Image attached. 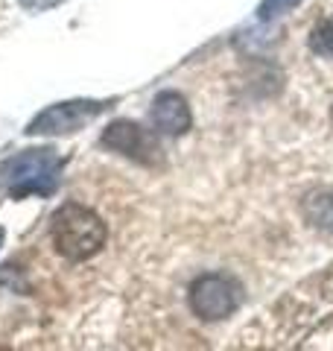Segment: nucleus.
Here are the masks:
<instances>
[{"label": "nucleus", "instance_id": "1a4fd4ad", "mask_svg": "<svg viewBox=\"0 0 333 351\" xmlns=\"http://www.w3.org/2000/svg\"><path fill=\"white\" fill-rule=\"evenodd\" d=\"M301 0H263V3L258 6V18L260 21H275V18H281L286 15L290 9H295Z\"/></svg>", "mask_w": 333, "mask_h": 351}, {"label": "nucleus", "instance_id": "f257e3e1", "mask_svg": "<svg viewBox=\"0 0 333 351\" xmlns=\"http://www.w3.org/2000/svg\"><path fill=\"white\" fill-rule=\"evenodd\" d=\"M62 179V156L53 147L24 149L0 164V191L12 199L53 196Z\"/></svg>", "mask_w": 333, "mask_h": 351}, {"label": "nucleus", "instance_id": "9b49d317", "mask_svg": "<svg viewBox=\"0 0 333 351\" xmlns=\"http://www.w3.org/2000/svg\"><path fill=\"white\" fill-rule=\"evenodd\" d=\"M0 246H3V232H0Z\"/></svg>", "mask_w": 333, "mask_h": 351}, {"label": "nucleus", "instance_id": "0eeeda50", "mask_svg": "<svg viewBox=\"0 0 333 351\" xmlns=\"http://www.w3.org/2000/svg\"><path fill=\"white\" fill-rule=\"evenodd\" d=\"M301 211L307 217V223H313L321 232L333 234V188H321L304 196Z\"/></svg>", "mask_w": 333, "mask_h": 351}, {"label": "nucleus", "instance_id": "423d86ee", "mask_svg": "<svg viewBox=\"0 0 333 351\" xmlns=\"http://www.w3.org/2000/svg\"><path fill=\"white\" fill-rule=\"evenodd\" d=\"M149 117H152V126L158 129L161 135H184L193 123L190 106H187L184 97L175 94V91H161L155 97Z\"/></svg>", "mask_w": 333, "mask_h": 351}, {"label": "nucleus", "instance_id": "6e6552de", "mask_svg": "<svg viewBox=\"0 0 333 351\" xmlns=\"http://www.w3.org/2000/svg\"><path fill=\"white\" fill-rule=\"evenodd\" d=\"M310 50L321 59H333V15L313 27V32H310Z\"/></svg>", "mask_w": 333, "mask_h": 351}, {"label": "nucleus", "instance_id": "9d476101", "mask_svg": "<svg viewBox=\"0 0 333 351\" xmlns=\"http://www.w3.org/2000/svg\"><path fill=\"white\" fill-rule=\"evenodd\" d=\"M24 9H32V12H41V9H50V6H56L59 0H18Z\"/></svg>", "mask_w": 333, "mask_h": 351}, {"label": "nucleus", "instance_id": "f03ea898", "mask_svg": "<svg viewBox=\"0 0 333 351\" xmlns=\"http://www.w3.org/2000/svg\"><path fill=\"white\" fill-rule=\"evenodd\" d=\"M50 232H53V243L59 249V255L68 261L94 258L106 246V237H108V228L99 219V214H94L91 208H85L79 202H64L53 214Z\"/></svg>", "mask_w": 333, "mask_h": 351}, {"label": "nucleus", "instance_id": "7ed1b4c3", "mask_svg": "<svg viewBox=\"0 0 333 351\" xmlns=\"http://www.w3.org/2000/svg\"><path fill=\"white\" fill-rule=\"evenodd\" d=\"M243 304V284L231 272H205L190 287V307L199 319L219 322Z\"/></svg>", "mask_w": 333, "mask_h": 351}, {"label": "nucleus", "instance_id": "39448f33", "mask_svg": "<svg viewBox=\"0 0 333 351\" xmlns=\"http://www.w3.org/2000/svg\"><path fill=\"white\" fill-rule=\"evenodd\" d=\"M103 147H108L111 152H120L123 158H132L138 164H155L161 152L152 132L143 129L140 123H132V120H114L103 132Z\"/></svg>", "mask_w": 333, "mask_h": 351}, {"label": "nucleus", "instance_id": "20e7f679", "mask_svg": "<svg viewBox=\"0 0 333 351\" xmlns=\"http://www.w3.org/2000/svg\"><path fill=\"white\" fill-rule=\"evenodd\" d=\"M108 108L106 100H64L47 106L27 123V135H73Z\"/></svg>", "mask_w": 333, "mask_h": 351}]
</instances>
